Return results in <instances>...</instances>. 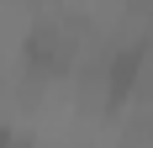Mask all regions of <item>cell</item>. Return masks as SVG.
<instances>
[{
    "label": "cell",
    "instance_id": "1",
    "mask_svg": "<svg viewBox=\"0 0 153 148\" xmlns=\"http://www.w3.org/2000/svg\"><path fill=\"white\" fill-rule=\"evenodd\" d=\"M27 64L37 74H74L79 64V37L69 32V21H37L27 32V43H21Z\"/></svg>",
    "mask_w": 153,
    "mask_h": 148
},
{
    "label": "cell",
    "instance_id": "2",
    "mask_svg": "<svg viewBox=\"0 0 153 148\" xmlns=\"http://www.w3.org/2000/svg\"><path fill=\"white\" fill-rule=\"evenodd\" d=\"M74 106H79V111H90V117H100V111H111V106H122L116 79H111V64H85V69H74Z\"/></svg>",
    "mask_w": 153,
    "mask_h": 148
},
{
    "label": "cell",
    "instance_id": "3",
    "mask_svg": "<svg viewBox=\"0 0 153 148\" xmlns=\"http://www.w3.org/2000/svg\"><path fill=\"white\" fill-rule=\"evenodd\" d=\"M0 148H21V143H16V132H11V127H0Z\"/></svg>",
    "mask_w": 153,
    "mask_h": 148
}]
</instances>
